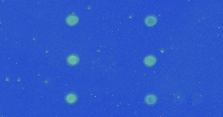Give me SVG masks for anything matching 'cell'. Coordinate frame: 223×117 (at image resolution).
Listing matches in <instances>:
<instances>
[{
	"label": "cell",
	"instance_id": "6da1fadb",
	"mask_svg": "<svg viewBox=\"0 0 223 117\" xmlns=\"http://www.w3.org/2000/svg\"><path fill=\"white\" fill-rule=\"evenodd\" d=\"M157 62V58L153 55H148L144 59V63L146 66L151 67L155 64Z\"/></svg>",
	"mask_w": 223,
	"mask_h": 117
},
{
	"label": "cell",
	"instance_id": "7a4b0ae2",
	"mask_svg": "<svg viewBox=\"0 0 223 117\" xmlns=\"http://www.w3.org/2000/svg\"><path fill=\"white\" fill-rule=\"evenodd\" d=\"M79 57L76 54H71L69 55L67 58V63L69 65L71 66H75L79 63Z\"/></svg>",
	"mask_w": 223,
	"mask_h": 117
},
{
	"label": "cell",
	"instance_id": "3957f363",
	"mask_svg": "<svg viewBox=\"0 0 223 117\" xmlns=\"http://www.w3.org/2000/svg\"><path fill=\"white\" fill-rule=\"evenodd\" d=\"M145 24L148 27H153L157 22V18L154 15H149L145 18Z\"/></svg>",
	"mask_w": 223,
	"mask_h": 117
},
{
	"label": "cell",
	"instance_id": "277c9868",
	"mask_svg": "<svg viewBox=\"0 0 223 117\" xmlns=\"http://www.w3.org/2000/svg\"><path fill=\"white\" fill-rule=\"evenodd\" d=\"M65 102L67 103L73 104L75 102H76L77 99H78V96L76 95V94H75L74 92H70V93H68L65 96Z\"/></svg>",
	"mask_w": 223,
	"mask_h": 117
},
{
	"label": "cell",
	"instance_id": "5b68a950",
	"mask_svg": "<svg viewBox=\"0 0 223 117\" xmlns=\"http://www.w3.org/2000/svg\"><path fill=\"white\" fill-rule=\"evenodd\" d=\"M157 101V98L155 94H149L145 98V102H146L149 105H154Z\"/></svg>",
	"mask_w": 223,
	"mask_h": 117
},
{
	"label": "cell",
	"instance_id": "8992f818",
	"mask_svg": "<svg viewBox=\"0 0 223 117\" xmlns=\"http://www.w3.org/2000/svg\"><path fill=\"white\" fill-rule=\"evenodd\" d=\"M79 18L77 16L74 15V14H71V15H69L66 18V22L69 25L72 26L76 25L78 22H79Z\"/></svg>",
	"mask_w": 223,
	"mask_h": 117
}]
</instances>
